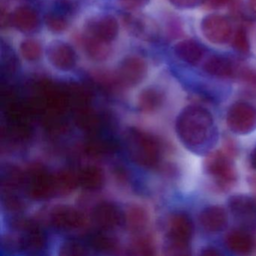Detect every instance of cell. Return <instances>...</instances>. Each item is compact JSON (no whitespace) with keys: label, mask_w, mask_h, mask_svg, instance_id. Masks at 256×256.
Listing matches in <instances>:
<instances>
[{"label":"cell","mask_w":256,"mask_h":256,"mask_svg":"<svg viewBox=\"0 0 256 256\" xmlns=\"http://www.w3.org/2000/svg\"><path fill=\"white\" fill-rule=\"evenodd\" d=\"M119 30V23L114 16L100 14L90 18L85 23L82 35L112 44L118 38Z\"/></svg>","instance_id":"cell-9"},{"label":"cell","mask_w":256,"mask_h":256,"mask_svg":"<svg viewBox=\"0 0 256 256\" xmlns=\"http://www.w3.org/2000/svg\"><path fill=\"white\" fill-rule=\"evenodd\" d=\"M228 208L235 220L250 230L256 229V200L245 194H235L228 200Z\"/></svg>","instance_id":"cell-10"},{"label":"cell","mask_w":256,"mask_h":256,"mask_svg":"<svg viewBox=\"0 0 256 256\" xmlns=\"http://www.w3.org/2000/svg\"><path fill=\"white\" fill-rule=\"evenodd\" d=\"M247 7L252 16L256 18V0H247Z\"/></svg>","instance_id":"cell-37"},{"label":"cell","mask_w":256,"mask_h":256,"mask_svg":"<svg viewBox=\"0 0 256 256\" xmlns=\"http://www.w3.org/2000/svg\"><path fill=\"white\" fill-rule=\"evenodd\" d=\"M226 122L235 134H250L256 130V106L244 102L234 103L228 112Z\"/></svg>","instance_id":"cell-5"},{"label":"cell","mask_w":256,"mask_h":256,"mask_svg":"<svg viewBox=\"0 0 256 256\" xmlns=\"http://www.w3.org/2000/svg\"><path fill=\"white\" fill-rule=\"evenodd\" d=\"M240 68L232 60L218 55L210 56L203 66L205 72L220 78L238 77Z\"/></svg>","instance_id":"cell-16"},{"label":"cell","mask_w":256,"mask_h":256,"mask_svg":"<svg viewBox=\"0 0 256 256\" xmlns=\"http://www.w3.org/2000/svg\"><path fill=\"white\" fill-rule=\"evenodd\" d=\"M122 8L130 11H134L148 5L150 0H118Z\"/></svg>","instance_id":"cell-34"},{"label":"cell","mask_w":256,"mask_h":256,"mask_svg":"<svg viewBox=\"0 0 256 256\" xmlns=\"http://www.w3.org/2000/svg\"><path fill=\"white\" fill-rule=\"evenodd\" d=\"M170 4L180 10H191L204 5L206 0H168Z\"/></svg>","instance_id":"cell-33"},{"label":"cell","mask_w":256,"mask_h":256,"mask_svg":"<svg viewBox=\"0 0 256 256\" xmlns=\"http://www.w3.org/2000/svg\"><path fill=\"white\" fill-rule=\"evenodd\" d=\"M200 226L209 233H218L227 227L228 216L222 206L212 205L204 209L199 216Z\"/></svg>","instance_id":"cell-15"},{"label":"cell","mask_w":256,"mask_h":256,"mask_svg":"<svg viewBox=\"0 0 256 256\" xmlns=\"http://www.w3.org/2000/svg\"><path fill=\"white\" fill-rule=\"evenodd\" d=\"M46 55L49 62L60 71H71L77 64V55L73 48L60 40H55L48 44Z\"/></svg>","instance_id":"cell-11"},{"label":"cell","mask_w":256,"mask_h":256,"mask_svg":"<svg viewBox=\"0 0 256 256\" xmlns=\"http://www.w3.org/2000/svg\"><path fill=\"white\" fill-rule=\"evenodd\" d=\"M174 52L180 60L192 66L198 65L204 55V49L193 40L178 42L174 47Z\"/></svg>","instance_id":"cell-19"},{"label":"cell","mask_w":256,"mask_h":256,"mask_svg":"<svg viewBox=\"0 0 256 256\" xmlns=\"http://www.w3.org/2000/svg\"><path fill=\"white\" fill-rule=\"evenodd\" d=\"M202 254L204 256H220L221 252L214 247H208L202 251Z\"/></svg>","instance_id":"cell-36"},{"label":"cell","mask_w":256,"mask_h":256,"mask_svg":"<svg viewBox=\"0 0 256 256\" xmlns=\"http://www.w3.org/2000/svg\"><path fill=\"white\" fill-rule=\"evenodd\" d=\"M46 244V236L40 228L32 224L24 226L23 234L20 238V246L24 250L29 252L40 251L44 248Z\"/></svg>","instance_id":"cell-21"},{"label":"cell","mask_w":256,"mask_h":256,"mask_svg":"<svg viewBox=\"0 0 256 256\" xmlns=\"http://www.w3.org/2000/svg\"><path fill=\"white\" fill-rule=\"evenodd\" d=\"M28 194L36 200H44L56 192L55 174L40 166L32 168L24 176Z\"/></svg>","instance_id":"cell-6"},{"label":"cell","mask_w":256,"mask_h":256,"mask_svg":"<svg viewBox=\"0 0 256 256\" xmlns=\"http://www.w3.org/2000/svg\"><path fill=\"white\" fill-rule=\"evenodd\" d=\"M194 227L188 214L178 212L172 214L168 222L166 250L170 256L191 254V240Z\"/></svg>","instance_id":"cell-4"},{"label":"cell","mask_w":256,"mask_h":256,"mask_svg":"<svg viewBox=\"0 0 256 256\" xmlns=\"http://www.w3.org/2000/svg\"><path fill=\"white\" fill-rule=\"evenodd\" d=\"M236 78L240 80L246 94L256 98V70L240 67Z\"/></svg>","instance_id":"cell-28"},{"label":"cell","mask_w":256,"mask_h":256,"mask_svg":"<svg viewBox=\"0 0 256 256\" xmlns=\"http://www.w3.org/2000/svg\"><path fill=\"white\" fill-rule=\"evenodd\" d=\"M164 100V94L160 90L154 88H146L139 96V108L145 113L156 112L162 106Z\"/></svg>","instance_id":"cell-23"},{"label":"cell","mask_w":256,"mask_h":256,"mask_svg":"<svg viewBox=\"0 0 256 256\" xmlns=\"http://www.w3.org/2000/svg\"><path fill=\"white\" fill-rule=\"evenodd\" d=\"M126 220L132 230H140L146 226L148 216L144 210L139 208H133L128 211Z\"/></svg>","instance_id":"cell-30"},{"label":"cell","mask_w":256,"mask_h":256,"mask_svg":"<svg viewBox=\"0 0 256 256\" xmlns=\"http://www.w3.org/2000/svg\"><path fill=\"white\" fill-rule=\"evenodd\" d=\"M46 24L48 30L55 34H60L68 29V20L58 13H48L46 17Z\"/></svg>","instance_id":"cell-29"},{"label":"cell","mask_w":256,"mask_h":256,"mask_svg":"<svg viewBox=\"0 0 256 256\" xmlns=\"http://www.w3.org/2000/svg\"><path fill=\"white\" fill-rule=\"evenodd\" d=\"M232 46L238 53L248 54L250 52V42L246 31L244 28H239L232 37Z\"/></svg>","instance_id":"cell-31"},{"label":"cell","mask_w":256,"mask_h":256,"mask_svg":"<svg viewBox=\"0 0 256 256\" xmlns=\"http://www.w3.org/2000/svg\"><path fill=\"white\" fill-rule=\"evenodd\" d=\"M20 52L28 62H36L42 58L43 50L40 42L34 38H26L20 43Z\"/></svg>","instance_id":"cell-26"},{"label":"cell","mask_w":256,"mask_h":256,"mask_svg":"<svg viewBox=\"0 0 256 256\" xmlns=\"http://www.w3.org/2000/svg\"><path fill=\"white\" fill-rule=\"evenodd\" d=\"M233 158L224 150H216L205 158V172L220 192H227L236 185L238 172Z\"/></svg>","instance_id":"cell-3"},{"label":"cell","mask_w":256,"mask_h":256,"mask_svg":"<svg viewBox=\"0 0 256 256\" xmlns=\"http://www.w3.org/2000/svg\"><path fill=\"white\" fill-rule=\"evenodd\" d=\"M78 186L86 190H96L104 182V175L100 168L86 166L77 173Z\"/></svg>","instance_id":"cell-22"},{"label":"cell","mask_w":256,"mask_h":256,"mask_svg":"<svg viewBox=\"0 0 256 256\" xmlns=\"http://www.w3.org/2000/svg\"><path fill=\"white\" fill-rule=\"evenodd\" d=\"M250 163H251L252 167L256 169V146L252 151L251 155H250Z\"/></svg>","instance_id":"cell-38"},{"label":"cell","mask_w":256,"mask_h":256,"mask_svg":"<svg viewBox=\"0 0 256 256\" xmlns=\"http://www.w3.org/2000/svg\"><path fill=\"white\" fill-rule=\"evenodd\" d=\"M176 131L182 144L196 154H208L218 136L210 112L198 106L182 109L176 119Z\"/></svg>","instance_id":"cell-1"},{"label":"cell","mask_w":256,"mask_h":256,"mask_svg":"<svg viewBox=\"0 0 256 256\" xmlns=\"http://www.w3.org/2000/svg\"><path fill=\"white\" fill-rule=\"evenodd\" d=\"M115 143L112 138L102 136L100 132L90 134L89 140L86 144V149L90 154L96 155H102L108 154L114 150Z\"/></svg>","instance_id":"cell-24"},{"label":"cell","mask_w":256,"mask_h":256,"mask_svg":"<svg viewBox=\"0 0 256 256\" xmlns=\"http://www.w3.org/2000/svg\"><path fill=\"white\" fill-rule=\"evenodd\" d=\"M239 1L240 0H206L204 5L210 10H220L229 6L236 11L239 7Z\"/></svg>","instance_id":"cell-32"},{"label":"cell","mask_w":256,"mask_h":256,"mask_svg":"<svg viewBox=\"0 0 256 256\" xmlns=\"http://www.w3.org/2000/svg\"><path fill=\"white\" fill-rule=\"evenodd\" d=\"M125 26L132 35L144 41H154L158 37V26L155 22L143 14H132L124 18Z\"/></svg>","instance_id":"cell-13"},{"label":"cell","mask_w":256,"mask_h":256,"mask_svg":"<svg viewBox=\"0 0 256 256\" xmlns=\"http://www.w3.org/2000/svg\"><path fill=\"white\" fill-rule=\"evenodd\" d=\"M82 43L86 56L96 62H104L112 54V44L82 35Z\"/></svg>","instance_id":"cell-20"},{"label":"cell","mask_w":256,"mask_h":256,"mask_svg":"<svg viewBox=\"0 0 256 256\" xmlns=\"http://www.w3.org/2000/svg\"><path fill=\"white\" fill-rule=\"evenodd\" d=\"M126 144L128 155L136 164L146 168H154L160 164L161 144L152 134L138 128H132L127 132Z\"/></svg>","instance_id":"cell-2"},{"label":"cell","mask_w":256,"mask_h":256,"mask_svg":"<svg viewBox=\"0 0 256 256\" xmlns=\"http://www.w3.org/2000/svg\"><path fill=\"white\" fill-rule=\"evenodd\" d=\"M248 184L252 193V197L256 200V174L250 175L248 178Z\"/></svg>","instance_id":"cell-35"},{"label":"cell","mask_w":256,"mask_h":256,"mask_svg":"<svg viewBox=\"0 0 256 256\" xmlns=\"http://www.w3.org/2000/svg\"><path fill=\"white\" fill-rule=\"evenodd\" d=\"M8 23L20 32L30 34L40 28V18L32 7L20 6L10 14Z\"/></svg>","instance_id":"cell-14"},{"label":"cell","mask_w":256,"mask_h":256,"mask_svg":"<svg viewBox=\"0 0 256 256\" xmlns=\"http://www.w3.org/2000/svg\"><path fill=\"white\" fill-rule=\"evenodd\" d=\"M200 30L208 42L216 46L228 44L234 35L233 28L229 19L218 14L205 16L200 23Z\"/></svg>","instance_id":"cell-8"},{"label":"cell","mask_w":256,"mask_h":256,"mask_svg":"<svg viewBox=\"0 0 256 256\" xmlns=\"http://www.w3.org/2000/svg\"><path fill=\"white\" fill-rule=\"evenodd\" d=\"M50 220L52 226L60 230H77L86 224L84 215L70 206H60L54 210Z\"/></svg>","instance_id":"cell-12"},{"label":"cell","mask_w":256,"mask_h":256,"mask_svg":"<svg viewBox=\"0 0 256 256\" xmlns=\"http://www.w3.org/2000/svg\"><path fill=\"white\" fill-rule=\"evenodd\" d=\"M88 246L95 251L101 252H110L116 250V244L112 238L102 233L92 234L86 240Z\"/></svg>","instance_id":"cell-25"},{"label":"cell","mask_w":256,"mask_h":256,"mask_svg":"<svg viewBox=\"0 0 256 256\" xmlns=\"http://www.w3.org/2000/svg\"><path fill=\"white\" fill-rule=\"evenodd\" d=\"M228 248L235 254H248L254 250L256 240L250 230L244 228L234 229L226 236Z\"/></svg>","instance_id":"cell-17"},{"label":"cell","mask_w":256,"mask_h":256,"mask_svg":"<svg viewBox=\"0 0 256 256\" xmlns=\"http://www.w3.org/2000/svg\"><path fill=\"white\" fill-rule=\"evenodd\" d=\"M55 182L56 192L62 194L70 192L78 186L77 174L68 170L61 172L55 174Z\"/></svg>","instance_id":"cell-27"},{"label":"cell","mask_w":256,"mask_h":256,"mask_svg":"<svg viewBox=\"0 0 256 256\" xmlns=\"http://www.w3.org/2000/svg\"><path fill=\"white\" fill-rule=\"evenodd\" d=\"M148 66L146 61L136 55L124 58L116 68L114 80L121 86L131 88L142 83L148 76Z\"/></svg>","instance_id":"cell-7"},{"label":"cell","mask_w":256,"mask_h":256,"mask_svg":"<svg viewBox=\"0 0 256 256\" xmlns=\"http://www.w3.org/2000/svg\"><path fill=\"white\" fill-rule=\"evenodd\" d=\"M92 217L97 226L103 229H112L120 223L122 216L119 208L110 202H102L96 206Z\"/></svg>","instance_id":"cell-18"}]
</instances>
